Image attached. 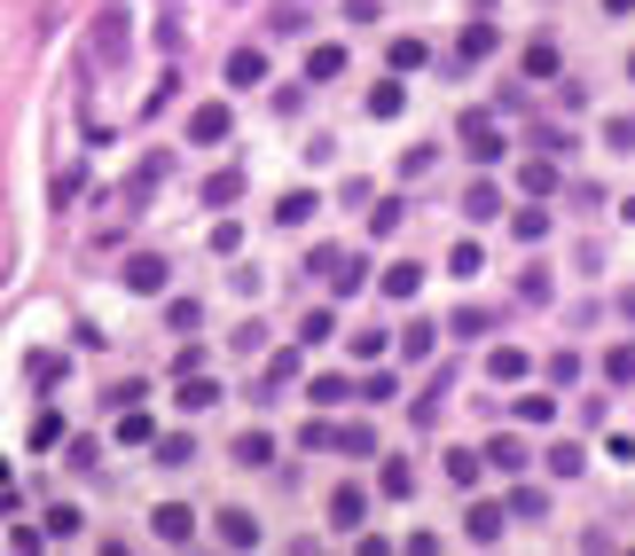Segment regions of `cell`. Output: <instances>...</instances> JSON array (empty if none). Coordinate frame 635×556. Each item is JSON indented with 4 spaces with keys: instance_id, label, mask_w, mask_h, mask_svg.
Listing matches in <instances>:
<instances>
[{
    "instance_id": "obj_1",
    "label": "cell",
    "mask_w": 635,
    "mask_h": 556,
    "mask_svg": "<svg viewBox=\"0 0 635 556\" xmlns=\"http://www.w3.org/2000/svg\"><path fill=\"white\" fill-rule=\"evenodd\" d=\"M456 141H464V149H471L479 165H495V157L510 149V141H502V126H495L487 111H464V126H456Z\"/></svg>"
},
{
    "instance_id": "obj_2",
    "label": "cell",
    "mask_w": 635,
    "mask_h": 556,
    "mask_svg": "<svg viewBox=\"0 0 635 556\" xmlns=\"http://www.w3.org/2000/svg\"><path fill=\"white\" fill-rule=\"evenodd\" d=\"M126 40H134L126 32V9H103L95 17V63H126Z\"/></svg>"
},
{
    "instance_id": "obj_3",
    "label": "cell",
    "mask_w": 635,
    "mask_h": 556,
    "mask_svg": "<svg viewBox=\"0 0 635 556\" xmlns=\"http://www.w3.org/2000/svg\"><path fill=\"white\" fill-rule=\"evenodd\" d=\"M518 71H525V78H558V71H565V48L541 32V40H525V48H518Z\"/></svg>"
},
{
    "instance_id": "obj_4",
    "label": "cell",
    "mask_w": 635,
    "mask_h": 556,
    "mask_svg": "<svg viewBox=\"0 0 635 556\" xmlns=\"http://www.w3.org/2000/svg\"><path fill=\"white\" fill-rule=\"evenodd\" d=\"M165 274H173V266H165L157 251H134V259H126V291H134V298H157Z\"/></svg>"
},
{
    "instance_id": "obj_5",
    "label": "cell",
    "mask_w": 635,
    "mask_h": 556,
    "mask_svg": "<svg viewBox=\"0 0 635 556\" xmlns=\"http://www.w3.org/2000/svg\"><path fill=\"white\" fill-rule=\"evenodd\" d=\"M149 533L180 548V541H189V533H197V510H189V502H157V510H149Z\"/></svg>"
},
{
    "instance_id": "obj_6",
    "label": "cell",
    "mask_w": 635,
    "mask_h": 556,
    "mask_svg": "<svg viewBox=\"0 0 635 556\" xmlns=\"http://www.w3.org/2000/svg\"><path fill=\"white\" fill-rule=\"evenodd\" d=\"M283 385H299V345H291V353H275V360H267V377L251 385V400H259V408H267V400H283Z\"/></svg>"
},
{
    "instance_id": "obj_7",
    "label": "cell",
    "mask_w": 635,
    "mask_h": 556,
    "mask_svg": "<svg viewBox=\"0 0 635 556\" xmlns=\"http://www.w3.org/2000/svg\"><path fill=\"white\" fill-rule=\"evenodd\" d=\"M502 525H510V510H502V502H471V510H464V541H479V548H487V541H502Z\"/></svg>"
},
{
    "instance_id": "obj_8",
    "label": "cell",
    "mask_w": 635,
    "mask_h": 556,
    "mask_svg": "<svg viewBox=\"0 0 635 556\" xmlns=\"http://www.w3.org/2000/svg\"><path fill=\"white\" fill-rule=\"evenodd\" d=\"M518 189H525V197H558V157L533 149V157L518 165Z\"/></svg>"
},
{
    "instance_id": "obj_9",
    "label": "cell",
    "mask_w": 635,
    "mask_h": 556,
    "mask_svg": "<svg viewBox=\"0 0 635 556\" xmlns=\"http://www.w3.org/2000/svg\"><path fill=\"white\" fill-rule=\"evenodd\" d=\"M495 48H502V32H495V24H464V40H456V63H464V71H479Z\"/></svg>"
},
{
    "instance_id": "obj_10",
    "label": "cell",
    "mask_w": 635,
    "mask_h": 556,
    "mask_svg": "<svg viewBox=\"0 0 635 556\" xmlns=\"http://www.w3.org/2000/svg\"><path fill=\"white\" fill-rule=\"evenodd\" d=\"M361 517H369V494H361V486H337V494H330V525H337V533H361Z\"/></svg>"
},
{
    "instance_id": "obj_11",
    "label": "cell",
    "mask_w": 635,
    "mask_h": 556,
    "mask_svg": "<svg viewBox=\"0 0 635 556\" xmlns=\"http://www.w3.org/2000/svg\"><path fill=\"white\" fill-rule=\"evenodd\" d=\"M487 377H495V385H518V377H533L525 345H495V353H487Z\"/></svg>"
},
{
    "instance_id": "obj_12",
    "label": "cell",
    "mask_w": 635,
    "mask_h": 556,
    "mask_svg": "<svg viewBox=\"0 0 635 556\" xmlns=\"http://www.w3.org/2000/svg\"><path fill=\"white\" fill-rule=\"evenodd\" d=\"M400 111H408V78L393 71V78H377V86H369V118H400Z\"/></svg>"
},
{
    "instance_id": "obj_13",
    "label": "cell",
    "mask_w": 635,
    "mask_h": 556,
    "mask_svg": "<svg viewBox=\"0 0 635 556\" xmlns=\"http://www.w3.org/2000/svg\"><path fill=\"white\" fill-rule=\"evenodd\" d=\"M377 494H385V502H408V494H416V462L385 454V471H377Z\"/></svg>"
},
{
    "instance_id": "obj_14",
    "label": "cell",
    "mask_w": 635,
    "mask_h": 556,
    "mask_svg": "<svg viewBox=\"0 0 635 556\" xmlns=\"http://www.w3.org/2000/svg\"><path fill=\"white\" fill-rule=\"evenodd\" d=\"M228 103H205V111H189V141H228Z\"/></svg>"
},
{
    "instance_id": "obj_15",
    "label": "cell",
    "mask_w": 635,
    "mask_h": 556,
    "mask_svg": "<svg viewBox=\"0 0 635 556\" xmlns=\"http://www.w3.org/2000/svg\"><path fill=\"white\" fill-rule=\"evenodd\" d=\"M212 525H220V541H228V548H259V517H251V510H220Z\"/></svg>"
},
{
    "instance_id": "obj_16",
    "label": "cell",
    "mask_w": 635,
    "mask_h": 556,
    "mask_svg": "<svg viewBox=\"0 0 635 556\" xmlns=\"http://www.w3.org/2000/svg\"><path fill=\"white\" fill-rule=\"evenodd\" d=\"M495 212H502V189H495V180H471V189H464V220H479V228H487Z\"/></svg>"
},
{
    "instance_id": "obj_17",
    "label": "cell",
    "mask_w": 635,
    "mask_h": 556,
    "mask_svg": "<svg viewBox=\"0 0 635 556\" xmlns=\"http://www.w3.org/2000/svg\"><path fill=\"white\" fill-rule=\"evenodd\" d=\"M149 447H157L165 471H189V462H197V439H189V431H165V439H149Z\"/></svg>"
},
{
    "instance_id": "obj_18",
    "label": "cell",
    "mask_w": 635,
    "mask_h": 556,
    "mask_svg": "<svg viewBox=\"0 0 635 556\" xmlns=\"http://www.w3.org/2000/svg\"><path fill=\"white\" fill-rule=\"evenodd\" d=\"M345 63H353V48H314V55H306V78L330 86V78H345Z\"/></svg>"
},
{
    "instance_id": "obj_19",
    "label": "cell",
    "mask_w": 635,
    "mask_h": 556,
    "mask_svg": "<svg viewBox=\"0 0 635 556\" xmlns=\"http://www.w3.org/2000/svg\"><path fill=\"white\" fill-rule=\"evenodd\" d=\"M314 212H322V197H314V189H291V197L275 204V228H306Z\"/></svg>"
},
{
    "instance_id": "obj_20",
    "label": "cell",
    "mask_w": 635,
    "mask_h": 556,
    "mask_svg": "<svg viewBox=\"0 0 635 556\" xmlns=\"http://www.w3.org/2000/svg\"><path fill=\"white\" fill-rule=\"evenodd\" d=\"M306 24H314V17L299 9V0H283V9L267 17V40H306Z\"/></svg>"
},
{
    "instance_id": "obj_21",
    "label": "cell",
    "mask_w": 635,
    "mask_h": 556,
    "mask_svg": "<svg viewBox=\"0 0 635 556\" xmlns=\"http://www.w3.org/2000/svg\"><path fill=\"white\" fill-rule=\"evenodd\" d=\"M173 400L189 408V416H205V408L220 400V385H212V377H197V368H189V377H180V392H173Z\"/></svg>"
},
{
    "instance_id": "obj_22",
    "label": "cell",
    "mask_w": 635,
    "mask_h": 556,
    "mask_svg": "<svg viewBox=\"0 0 635 556\" xmlns=\"http://www.w3.org/2000/svg\"><path fill=\"white\" fill-rule=\"evenodd\" d=\"M322 447H337V454H353V462H361V454H377V431H369V423H345V431H330Z\"/></svg>"
},
{
    "instance_id": "obj_23",
    "label": "cell",
    "mask_w": 635,
    "mask_h": 556,
    "mask_svg": "<svg viewBox=\"0 0 635 556\" xmlns=\"http://www.w3.org/2000/svg\"><path fill=\"white\" fill-rule=\"evenodd\" d=\"M361 283H369V266H361V259H345V251H337V259H330V291H337V298H353Z\"/></svg>"
},
{
    "instance_id": "obj_24",
    "label": "cell",
    "mask_w": 635,
    "mask_h": 556,
    "mask_svg": "<svg viewBox=\"0 0 635 556\" xmlns=\"http://www.w3.org/2000/svg\"><path fill=\"white\" fill-rule=\"evenodd\" d=\"M259 78H267V55L259 48H236L228 55V86H259Z\"/></svg>"
},
{
    "instance_id": "obj_25",
    "label": "cell",
    "mask_w": 635,
    "mask_h": 556,
    "mask_svg": "<svg viewBox=\"0 0 635 556\" xmlns=\"http://www.w3.org/2000/svg\"><path fill=\"white\" fill-rule=\"evenodd\" d=\"M377 291H385V298H416V291H424V266H385Z\"/></svg>"
},
{
    "instance_id": "obj_26",
    "label": "cell",
    "mask_w": 635,
    "mask_h": 556,
    "mask_svg": "<svg viewBox=\"0 0 635 556\" xmlns=\"http://www.w3.org/2000/svg\"><path fill=\"white\" fill-rule=\"evenodd\" d=\"M236 462H243V471H267V462H275V439H267V431H243V439H236Z\"/></svg>"
},
{
    "instance_id": "obj_27",
    "label": "cell",
    "mask_w": 635,
    "mask_h": 556,
    "mask_svg": "<svg viewBox=\"0 0 635 556\" xmlns=\"http://www.w3.org/2000/svg\"><path fill=\"white\" fill-rule=\"evenodd\" d=\"M149 439H157V423L142 408H118V447H149Z\"/></svg>"
},
{
    "instance_id": "obj_28",
    "label": "cell",
    "mask_w": 635,
    "mask_h": 556,
    "mask_svg": "<svg viewBox=\"0 0 635 556\" xmlns=\"http://www.w3.org/2000/svg\"><path fill=\"white\" fill-rule=\"evenodd\" d=\"M236 197H243V172H236V165H228V172H212V180H205V204H220V212H228V204H236Z\"/></svg>"
},
{
    "instance_id": "obj_29",
    "label": "cell",
    "mask_w": 635,
    "mask_h": 556,
    "mask_svg": "<svg viewBox=\"0 0 635 556\" xmlns=\"http://www.w3.org/2000/svg\"><path fill=\"white\" fill-rule=\"evenodd\" d=\"M581 471H589V454H581L573 439H558V447H550V479H581Z\"/></svg>"
},
{
    "instance_id": "obj_30",
    "label": "cell",
    "mask_w": 635,
    "mask_h": 556,
    "mask_svg": "<svg viewBox=\"0 0 635 556\" xmlns=\"http://www.w3.org/2000/svg\"><path fill=\"white\" fill-rule=\"evenodd\" d=\"M510 235H518V243H541V235H550V212H541V204L510 212Z\"/></svg>"
},
{
    "instance_id": "obj_31",
    "label": "cell",
    "mask_w": 635,
    "mask_h": 556,
    "mask_svg": "<svg viewBox=\"0 0 635 556\" xmlns=\"http://www.w3.org/2000/svg\"><path fill=\"white\" fill-rule=\"evenodd\" d=\"M385 63H393V71H424V63H431V48H424V40H393V48H385Z\"/></svg>"
},
{
    "instance_id": "obj_32",
    "label": "cell",
    "mask_w": 635,
    "mask_h": 556,
    "mask_svg": "<svg viewBox=\"0 0 635 556\" xmlns=\"http://www.w3.org/2000/svg\"><path fill=\"white\" fill-rule=\"evenodd\" d=\"M330 337H337V314H330V306H314V314L299 322V345H330Z\"/></svg>"
},
{
    "instance_id": "obj_33",
    "label": "cell",
    "mask_w": 635,
    "mask_h": 556,
    "mask_svg": "<svg viewBox=\"0 0 635 556\" xmlns=\"http://www.w3.org/2000/svg\"><path fill=\"white\" fill-rule=\"evenodd\" d=\"M157 180H165V157H142V165H134V180H126V197L142 204V197L157 189Z\"/></svg>"
},
{
    "instance_id": "obj_34",
    "label": "cell",
    "mask_w": 635,
    "mask_h": 556,
    "mask_svg": "<svg viewBox=\"0 0 635 556\" xmlns=\"http://www.w3.org/2000/svg\"><path fill=\"white\" fill-rule=\"evenodd\" d=\"M487 462H495V471H525V447L502 431V439H487Z\"/></svg>"
},
{
    "instance_id": "obj_35",
    "label": "cell",
    "mask_w": 635,
    "mask_h": 556,
    "mask_svg": "<svg viewBox=\"0 0 635 556\" xmlns=\"http://www.w3.org/2000/svg\"><path fill=\"white\" fill-rule=\"evenodd\" d=\"M502 510H510V517H550V494H541V486H518Z\"/></svg>"
},
{
    "instance_id": "obj_36",
    "label": "cell",
    "mask_w": 635,
    "mask_h": 556,
    "mask_svg": "<svg viewBox=\"0 0 635 556\" xmlns=\"http://www.w3.org/2000/svg\"><path fill=\"white\" fill-rule=\"evenodd\" d=\"M479 471H487V454H471V447L447 454V479H456V486H479Z\"/></svg>"
},
{
    "instance_id": "obj_37",
    "label": "cell",
    "mask_w": 635,
    "mask_h": 556,
    "mask_svg": "<svg viewBox=\"0 0 635 556\" xmlns=\"http://www.w3.org/2000/svg\"><path fill=\"white\" fill-rule=\"evenodd\" d=\"M400 220H408V204H400V197H377V212H369V228H377V235H400Z\"/></svg>"
},
{
    "instance_id": "obj_38",
    "label": "cell",
    "mask_w": 635,
    "mask_h": 556,
    "mask_svg": "<svg viewBox=\"0 0 635 556\" xmlns=\"http://www.w3.org/2000/svg\"><path fill=\"white\" fill-rule=\"evenodd\" d=\"M173 103H180V78H173V71H165V86H149V103H142V118H165V111H173Z\"/></svg>"
},
{
    "instance_id": "obj_39",
    "label": "cell",
    "mask_w": 635,
    "mask_h": 556,
    "mask_svg": "<svg viewBox=\"0 0 635 556\" xmlns=\"http://www.w3.org/2000/svg\"><path fill=\"white\" fill-rule=\"evenodd\" d=\"M393 392H400V385H393V377H385V368H377V377H361V385H353V400H369V408H385V400H393Z\"/></svg>"
},
{
    "instance_id": "obj_40",
    "label": "cell",
    "mask_w": 635,
    "mask_h": 556,
    "mask_svg": "<svg viewBox=\"0 0 635 556\" xmlns=\"http://www.w3.org/2000/svg\"><path fill=\"white\" fill-rule=\"evenodd\" d=\"M604 377H612V385H635V345H612V353H604Z\"/></svg>"
},
{
    "instance_id": "obj_41",
    "label": "cell",
    "mask_w": 635,
    "mask_h": 556,
    "mask_svg": "<svg viewBox=\"0 0 635 556\" xmlns=\"http://www.w3.org/2000/svg\"><path fill=\"white\" fill-rule=\"evenodd\" d=\"M447 329H456V337H487V329H495V314H487V306H464Z\"/></svg>"
},
{
    "instance_id": "obj_42",
    "label": "cell",
    "mask_w": 635,
    "mask_h": 556,
    "mask_svg": "<svg viewBox=\"0 0 635 556\" xmlns=\"http://www.w3.org/2000/svg\"><path fill=\"white\" fill-rule=\"evenodd\" d=\"M431 345H439V337H431V322H416V329H400V353H408V360H431Z\"/></svg>"
},
{
    "instance_id": "obj_43",
    "label": "cell",
    "mask_w": 635,
    "mask_h": 556,
    "mask_svg": "<svg viewBox=\"0 0 635 556\" xmlns=\"http://www.w3.org/2000/svg\"><path fill=\"white\" fill-rule=\"evenodd\" d=\"M197 322H205L197 298H173V306H165V329H197Z\"/></svg>"
},
{
    "instance_id": "obj_44",
    "label": "cell",
    "mask_w": 635,
    "mask_h": 556,
    "mask_svg": "<svg viewBox=\"0 0 635 556\" xmlns=\"http://www.w3.org/2000/svg\"><path fill=\"white\" fill-rule=\"evenodd\" d=\"M63 368H71L63 353H32V385H63Z\"/></svg>"
},
{
    "instance_id": "obj_45",
    "label": "cell",
    "mask_w": 635,
    "mask_h": 556,
    "mask_svg": "<svg viewBox=\"0 0 635 556\" xmlns=\"http://www.w3.org/2000/svg\"><path fill=\"white\" fill-rule=\"evenodd\" d=\"M550 416H558L550 392H525V400H518V423H550Z\"/></svg>"
},
{
    "instance_id": "obj_46",
    "label": "cell",
    "mask_w": 635,
    "mask_h": 556,
    "mask_svg": "<svg viewBox=\"0 0 635 556\" xmlns=\"http://www.w3.org/2000/svg\"><path fill=\"white\" fill-rule=\"evenodd\" d=\"M479 266H487L479 243H456V251H447V274H479Z\"/></svg>"
},
{
    "instance_id": "obj_47",
    "label": "cell",
    "mask_w": 635,
    "mask_h": 556,
    "mask_svg": "<svg viewBox=\"0 0 635 556\" xmlns=\"http://www.w3.org/2000/svg\"><path fill=\"white\" fill-rule=\"evenodd\" d=\"M314 400H322V408H345V400H353V377H322Z\"/></svg>"
},
{
    "instance_id": "obj_48",
    "label": "cell",
    "mask_w": 635,
    "mask_h": 556,
    "mask_svg": "<svg viewBox=\"0 0 635 556\" xmlns=\"http://www.w3.org/2000/svg\"><path fill=\"white\" fill-rule=\"evenodd\" d=\"M71 533H79V510L55 502V510H48V541H71Z\"/></svg>"
},
{
    "instance_id": "obj_49",
    "label": "cell",
    "mask_w": 635,
    "mask_h": 556,
    "mask_svg": "<svg viewBox=\"0 0 635 556\" xmlns=\"http://www.w3.org/2000/svg\"><path fill=\"white\" fill-rule=\"evenodd\" d=\"M604 149L627 157V149H635V118H604Z\"/></svg>"
},
{
    "instance_id": "obj_50",
    "label": "cell",
    "mask_w": 635,
    "mask_h": 556,
    "mask_svg": "<svg viewBox=\"0 0 635 556\" xmlns=\"http://www.w3.org/2000/svg\"><path fill=\"white\" fill-rule=\"evenodd\" d=\"M533 149H550V157H565V149H573V134H565V126H533Z\"/></svg>"
},
{
    "instance_id": "obj_51",
    "label": "cell",
    "mask_w": 635,
    "mask_h": 556,
    "mask_svg": "<svg viewBox=\"0 0 635 556\" xmlns=\"http://www.w3.org/2000/svg\"><path fill=\"white\" fill-rule=\"evenodd\" d=\"M55 439H63V416H55V408H40V423H32V447H55Z\"/></svg>"
},
{
    "instance_id": "obj_52",
    "label": "cell",
    "mask_w": 635,
    "mask_h": 556,
    "mask_svg": "<svg viewBox=\"0 0 635 556\" xmlns=\"http://www.w3.org/2000/svg\"><path fill=\"white\" fill-rule=\"evenodd\" d=\"M581 377V353H550V385H573Z\"/></svg>"
},
{
    "instance_id": "obj_53",
    "label": "cell",
    "mask_w": 635,
    "mask_h": 556,
    "mask_svg": "<svg viewBox=\"0 0 635 556\" xmlns=\"http://www.w3.org/2000/svg\"><path fill=\"white\" fill-rule=\"evenodd\" d=\"M142 392H149V385H134V377H126V385H111L103 400H111V408H142Z\"/></svg>"
},
{
    "instance_id": "obj_54",
    "label": "cell",
    "mask_w": 635,
    "mask_h": 556,
    "mask_svg": "<svg viewBox=\"0 0 635 556\" xmlns=\"http://www.w3.org/2000/svg\"><path fill=\"white\" fill-rule=\"evenodd\" d=\"M345 17H353V24H377L385 9H377V0H345Z\"/></svg>"
},
{
    "instance_id": "obj_55",
    "label": "cell",
    "mask_w": 635,
    "mask_h": 556,
    "mask_svg": "<svg viewBox=\"0 0 635 556\" xmlns=\"http://www.w3.org/2000/svg\"><path fill=\"white\" fill-rule=\"evenodd\" d=\"M620 314H627V322H635V283H627V291H620Z\"/></svg>"
},
{
    "instance_id": "obj_56",
    "label": "cell",
    "mask_w": 635,
    "mask_h": 556,
    "mask_svg": "<svg viewBox=\"0 0 635 556\" xmlns=\"http://www.w3.org/2000/svg\"><path fill=\"white\" fill-rule=\"evenodd\" d=\"M627 9H635V0H604V17H627Z\"/></svg>"
},
{
    "instance_id": "obj_57",
    "label": "cell",
    "mask_w": 635,
    "mask_h": 556,
    "mask_svg": "<svg viewBox=\"0 0 635 556\" xmlns=\"http://www.w3.org/2000/svg\"><path fill=\"white\" fill-rule=\"evenodd\" d=\"M627 220H635V197H627Z\"/></svg>"
},
{
    "instance_id": "obj_58",
    "label": "cell",
    "mask_w": 635,
    "mask_h": 556,
    "mask_svg": "<svg viewBox=\"0 0 635 556\" xmlns=\"http://www.w3.org/2000/svg\"><path fill=\"white\" fill-rule=\"evenodd\" d=\"M627 78H635V55H627Z\"/></svg>"
}]
</instances>
